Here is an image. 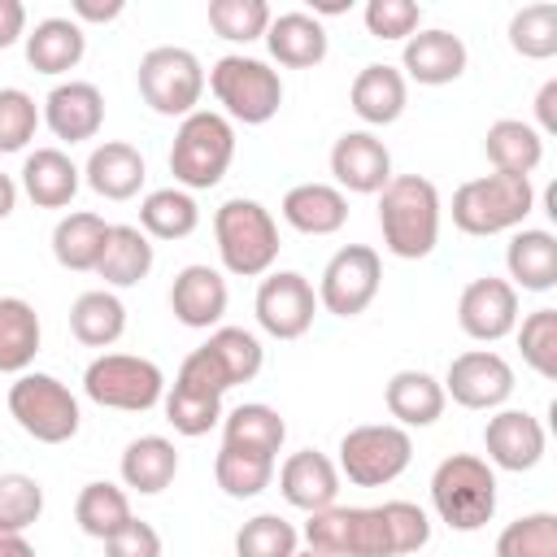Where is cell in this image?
<instances>
[{"label": "cell", "instance_id": "cell-26", "mask_svg": "<svg viewBox=\"0 0 557 557\" xmlns=\"http://www.w3.org/2000/svg\"><path fill=\"white\" fill-rule=\"evenodd\" d=\"M505 265L513 287L522 292H553L557 287V239L544 226H518L505 248Z\"/></svg>", "mask_w": 557, "mask_h": 557}, {"label": "cell", "instance_id": "cell-56", "mask_svg": "<svg viewBox=\"0 0 557 557\" xmlns=\"http://www.w3.org/2000/svg\"><path fill=\"white\" fill-rule=\"evenodd\" d=\"M13 209H17V183H13V178L0 170V222H4Z\"/></svg>", "mask_w": 557, "mask_h": 557}, {"label": "cell", "instance_id": "cell-52", "mask_svg": "<svg viewBox=\"0 0 557 557\" xmlns=\"http://www.w3.org/2000/svg\"><path fill=\"white\" fill-rule=\"evenodd\" d=\"M26 39V4L22 0H0V52Z\"/></svg>", "mask_w": 557, "mask_h": 557}, {"label": "cell", "instance_id": "cell-47", "mask_svg": "<svg viewBox=\"0 0 557 557\" xmlns=\"http://www.w3.org/2000/svg\"><path fill=\"white\" fill-rule=\"evenodd\" d=\"M518 331V348H522V361L540 374V379H557V309H535L522 318Z\"/></svg>", "mask_w": 557, "mask_h": 557}, {"label": "cell", "instance_id": "cell-39", "mask_svg": "<svg viewBox=\"0 0 557 557\" xmlns=\"http://www.w3.org/2000/svg\"><path fill=\"white\" fill-rule=\"evenodd\" d=\"M213 479L218 487L231 496V500H252L270 487L274 479V457L265 453H248V448H235V444H222L218 457H213Z\"/></svg>", "mask_w": 557, "mask_h": 557}, {"label": "cell", "instance_id": "cell-3", "mask_svg": "<svg viewBox=\"0 0 557 557\" xmlns=\"http://www.w3.org/2000/svg\"><path fill=\"white\" fill-rule=\"evenodd\" d=\"M213 239L226 274L257 278V274H270V265L278 261V222L261 200L231 196L226 205H218Z\"/></svg>", "mask_w": 557, "mask_h": 557}, {"label": "cell", "instance_id": "cell-16", "mask_svg": "<svg viewBox=\"0 0 557 557\" xmlns=\"http://www.w3.org/2000/svg\"><path fill=\"white\" fill-rule=\"evenodd\" d=\"M331 174L339 191L379 196L392 183V152L374 131H344L331 144Z\"/></svg>", "mask_w": 557, "mask_h": 557}, {"label": "cell", "instance_id": "cell-4", "mask_svg": "<svg viewBox=\"0 0 557 557\" xmlns=\"http://www.w3.org/2000/svg\"><path fill=\"white\" fill-rule=\"evenodd\" d=\"M431 505L453 531H479L496 513V470L474 453H453L431 474Z\"/></svg>", "mask_w": 557, "mask_h": 557}, {"label": "cell", "instance_id": "cell-2", "mask_svg": "<svg viewBox=\"0 0 557 557\" xmlns=\"http://www.w3.org/2000/svg\"><path fill=\"white\" fill-rule=\"evenodd\" d=\"M235 161V126L218 109H196L178 122L170 144V174L183 191H209Z\"/></svg>", "mask_w": 557, "mask_h": 557}, {"label": "cell", "instance_id": "cell-54", "mask_svg": "<svg viewBox=\"0 0 557 557\" xmlns=\"http://www.w3.org/2000/svg\"><path fill=\"white\" fill-rule=\"evenodd\" d=\"M122 9H126L122 0H104V4H100V0H74V4H70V13H74L78 26H83V22H113V17H122Z\"/></svg>", "mask_w": 557, "mask_h": 557}, {"label": "cell", "instance_id": "cell-55", "mask_svg": "<svg viewBox=\"0 0 557 557\" xmlns=\"http://www.w3.org/2000/svg\"><path fill=\"white\" fill-rule=\"evenodd\" d=\"M0 557H39V553H35V544H30L26 535L0 531Z\"/></svg>", "mask_w": 557, "mask_h": 557}, {"label": "cell", "instance_id": "cell-18", "mask_svg": "<svg viewBox=\"0 0 557 557\" xmlns=\"http://www.w3.org/2000/svg\"><path fill=\"white\" fill-rule=\"evenodd\" d=\"M466 44L461 35L444 30V26H431V30H413L400 48V74L405 83H422V87H444V83H457L466 74Z\"/></svg>", "mask_w": 557, "mask_h": 557}, {"label": "cell", "instance_id": "cell-32", "mask_svg": "<svg viewBox=\"0 0 557 557\" xmlns=\"http://www.w3.org/2000/svg\"><path fill=\"white\" fill-rule=\"evenodd\" d=\"M117 470H122V483H126L131 492L157 496V492H165V487L174 483V474H178V448H174L165 435H139V440H131V444L122 448Z\"/></svg>", "mask_w": 557, "mask_h": 557}, {"label": "cell", "instance_id": "cell-9", "mask_svg": "<svg viewBox=\"0 0 557 557\" xmlns=\"http://www.w3.org/2000/svg\"><path fill=\"white\" fill-rule=\"evenodd\" d=\"M135 83H139V96L152 113L161 117H187L200 109V96H205V65L191 48H174V44H161V48H148L139 57V70H135Z\"/></svg>", "mask_w": 557, "mask_h": 557}, {"label": "cell", "instance_id": "cell-31", "mask_svg": "<svg viewBox=\"0 0 557 557\" xmlns=\"http://www.w3.org/2000/svg\"><path fill=\"white\" fill-rule=\"evenodd\" d=\"M109 226L100 213L91 209H74L65 213L57 226H52V257L61 270H74V274H87L100 265V252H104V239H109Z\"/></svg>", "mask_w": 557, "mask_h": 557}, {"label": "cell", "instance_id": "cell-6", "mask_svg": "<svg viewBox=\"0 0 557 557\" xmlns=\"http://www.w3.org/2000/svg\"><path fill=\"white\" fill-rule=\"evenodd\" d=\"M213 100L222 104L226 122H244V126H265L278 104H283V78L278 70H270L257 57L244 52H226L213 61V70L205 74Z\"/></svg>", "mask_w": 557, "mask_h": 557}, {"label": "cell", "instance_id": "cell-27", "mask_svg": "<svg viewBox=\"0 0 557 557\" xmlns=\"http://www.w3.org/2000/svg\"><path fill=\"white\" fill-rule=\"evenodd\" d=\"M26 65L35 74H70L83 52H87V35L74 17H44L35 22V30H26Z\"/></svg>", "mask_w": 557, "mask_h": 557}, {"label": "cell", "instance_id": "cell-21", "mask_svg": "<svg viewBox=\"0 0 557 557\" xmlns=\"http://www.w3.org/2000/svg\"><path fill=\"white\" fill-rule=\"evenodd\" d=\"M348 104L366 126H392L409 104V83L396 65L370 61L357 70V78L348 87Z\"/></svg>", "mask_w": 557, "mask_h": 557}, {"label": "cell", "instance_id": "cell-43", "mask_svg": "<svg viewBox=\"0 0 557 557\" xmlns=\"http://www.w3.org/2000/svg\"><path fill=\"white\" fill-rule=\"evenodd\" d=\"M270 4L265 0H209V26L226 44H252L265 39L270 26Z\"/></svg>", "mask_w": 557, "mask_h": 557}, {"label": "cell", "instance_id": "cell-10", "mask_svg": "<svg viewBox=\"0 0 557 557\" xmlns=\"http://www.w3.org/2000/svg\"><path fill=\"white\" fill-rule=\"evenodd\" d=\"M83 392L100 409H122V413H144L161 405L165 396V374L157 361L135 357V352H100L83 370Z\"/></svg>", "mask_w": 557, "mask_h": 557}, {"label": "cell", "instance_id": "cell-48", "mask_svg": "<svg viewBox=\"0 0 557 557\" xmlns=\"http://www.w3.org/2000/svg\"><path fill=\"white\" fill-rule=\"evenodd\" d=\"M44 122L39 104L22 87H0V152H22Z\"/></svg>", "mask_w": 557, "mask_h": 557}, {"label": "cell", "instance_id": "cell-14", "mask_svg": "<svg viewBox=\"0 0 557 557\" xmlns=\"http://www.w3.org/2000/svg\"><path fill=\"white\" fill-rule=\"evenodd\" d=\"M440 387L461 409H500L513 396V366L492 348H470L448 361V374Z\"/></svg>", "mask_w": 557, "mask_h": 557}, {"label": "cell", "instance_id": "cell-50", "mask_svg": "<svg viewBox=\"0 0 557 557\" xmlns=\"http://www.w3.org/2000/svg\"><path fill=\"white\" fill-rule=\"evenodd\" d=\"M174 383H178V387H187V392H205V396H226V392H231L226 370L218 366V357H213L205 344H200V348H191V352L183 357V366H178Z\"/></svg>", "mask_w": 557, "mask_h": 557}, {"label": "cell", "instance_id": "cell-1", "mask_svg": "<svg viewBox=\"0 0 557 557\" xmlns=\"http://www.w3.org/2000/svg\"><path fill=\"white\" fill-rule=\"evenodd\" d=\"M440 191L422 174H392L379 191V231L383 248L400 261H422L440 244Z\"/></svg>", "mask_w": 557, "mask_h": 557}, {"label": "cell", "instance_id": "cell-57", "mask_svg": "<svg viewBox=\"0 0 557 557\" xmlns=\"http://www.w3.org/2000/svg\"><path fill=\"white\" fill-rule=\"evenodd\" d=\"M292 557H326V553H318V548H296Z\"/></svg>", "mask_w": 557, "mask_h": 557}, {"label": "cell", "instance_id": "cell-36", "mask_svg": "<svg viewBox=\"0 0 557 557\" xmlns=\"http://www.w3.org/2000/svg\"><path fill=\"white\" fill-rule=\"evenodd\" d=\"M70 331H74V339L87 344V348H109V344H117L122 331H126V305H122L113 292L91 287V292H83V296L70 305Z\"/></svg>", "mask_w": 557, "mask_h": 557}, {"label": "cell", "instance_id": "cell-15", "mask_svg": "<svg viewBox=\"0 0 557 557\" xmlns=\"http://www.w3.org/2000/svg\"><path fill=\"white\" fill-rule=\"evenodd\" d=\"M457 326L479 344L505 339L518 326V287L509 278H496V274L466 283L461 300H457Z\"/></svg>", "mask_w": 557, "mask_h": 557}, {"label": "cell", "instance_id": "cell-38", "mask_svg": "<svg viewBox=\"0 0 557 557\" xmlns=\"http://www.w3.org/2000/svg\"><path fill=\"white\" fill-rule=\"evenodd\" d=\"M131 518H135V513H131V496H126L117 483H109V479L87 483V487L78 492V500H74V522H78V531L91 535V540H100V544H104L109 535H117Z\"/></svg>", "mask_w": 557, "mask_h": 557}, {"label": "cell", "instance_id": "cell-20", "mask_svg": "<svg viewBox=\"0 0 557 557\" xmlns=\"http://www.w3.org/2000/svg\"><path fill=\"white\" fill-rule=\"evenodd\" d=\"M226 305H231V292H226L222 270H213V265H200V261L196 265H183L174 274V283H170V309L191 331L218 326L222 313H226Z\"/></svg>", "mask_w": 557, "mask_h": 557}, {"label": "cell", "instance_id": "cell-40", "mask_svg": "<svg viewBox=\"0 0 557 557\" xmlns=\"http://www.w3.org/2000/svg\"><path fill=\"white\" fill-rule=\"evenodd\" d=\"M205 348L218 357V366L226 370L231 387H235V383H252V379L261 374V366H265L261 339H257L252 331H244V326H213L209 339H205Z\"/></svg>", "mask_w": 557, "mask_h": 557}, {"label": "cell", "instance_id": "cell-37", "mask_svg": "<svg viewBox=\"0 0 557 557\" xmlns=\"http://www.w3.org/2000/svg\"><path fill=\"white\" fill-rule=\"evenodd\" d=\"M200 226V205L183 187H157L139 205V231L148 239H187Z\"/></svg>", "mask_w": 557, "mask_h": 557}, {"label": "cell", "instance_id": "cell-22", "mask_svg": "<svg viewBox=\"0 0 557 557\" xmlns=\"http://www.w3.org/2000/svg\"><path fill=\"white\" fill-rule=\"evenodd\" d=\"M278 492H283L287 505H296V509H305V513H318V509L335 505V496H339V470H335V461H331L326 453L300 448V453H292V457L283 461V470H278Z\"/></svg>", "mask_w": 557, "mask_h": 557}, {"label": "cell", "instance_id": "cell-29", "mask_svg": "<svg viewBox=\"0 0 557 557\" xmlns=\"http://www.w3.org/2000/svg\"><path fill=\"white\" fill-rule=\"evenodd\" d=\"M483 152H487L496 174L531 178L535 165L544 161V135L522 117H496L483 135Z\"/></svg>", "mask_w": 557, "mask_h": 557}, {"label": "cell", "instance_id": "cell-23", "mask_svg": "<svg viewBox=\"0 0 557 557\" xmlns=\"http://www.w3.org/2000/svg\"><path fill=\"white\" fill-rule=\"evenodd\" d=\"M265 48H270V57H274L278 65H287V70H313V65L326 61L331 39H326V26H322L313 13L292 9V13L270 17V26H265Z\"/></svg>", "mask_w": 557, "mask_h": 557}, {"label": "cell", "instance_id": "cell-30", "mask_svg": "<svg viewBox=\"0 0 557 557\" xmlns=\"http://www.w3.org/2000/svg\"><path fill=\"white\" fill-rule=\"evenodd\" d=\"M444 387L435 374L426 370H396L383 387V405L387 413L396 418V426H431L440 413H444Z\"/></svg>", "mask_w": 557, "mask_h": 557}, {"label": "cell", "instance_id": "cell-42", "mask_svg": "<svg viewBox=\"0 0 557 557\" xmlns=\"http://www.w3.org/2000/svg\"><path fill=\"white\" fill-rule=\"evenodd\" d=\"M496 557H557V513L535 509L496 535Z\"/></svg>", "mask_w": 557, "mask_h": 557}, {"label": "cell", "instance_id": "cell-34", "mask_svg": "<svg viewBox=\"0 0 557 557\" xmlns=\"http://www.w3.org/2000/svg\"><path fill=\"white\" fill-rule=\"evenodd\" d=\"M39 313L22 296H0V374H26L39 352Z\"/></svg>", "mask_w": 557, "mask_h": 557}, {"label": "cell", "instance_id": "cell-28", "mask_svg": "<svg viewBox=\"0 0 557 557\" xmlns=\"http://www.w3.org/2000/svg\"><path fill=\"white\" fill-rule=\"evenodd\" d=\"M78 183H83V170L61 148H35L22 161V191L39 209H65L78 196Z\"/></svg>", "mask_w": 557, "mask_h": 557}, {"label": "cell", "instance_id": "cell-53", "mask_svg": "<svg viewBox=\"0 0 557 557\" xmlns=\"http://www.w3.org/2000/svg\"><path fill=\"white\" fill-rule=\"evenodd\" d=\"M535 131L540 135H557V78H548L540 91H535Z\"/></svg>", "mask_w": 557, "mask_h": 557}, {"label": "cell", "instance_id": "cell-17", "mask_svg": "<svg viewBox=\"0 0 557 557\" xmlns=\"http://www.w3.org/2000/svg\"><path fill=\"white\" fill-rule=\"evenodd\" d=\"M483 448H487V466L496 470L509 474L535 470L544 457V426L527 409H496L483 426Z\"/></svg>", "mask_w": 557, "mask_h": 557}, {"label": "cell", "instance_id": "cell-51", "mask_svg": "<svg viewBox=\"0 0 557 557\" xmlns=\"http://www.w3.org/2000/svg\"><path fill=\"white\" fill-rule=\"evenodd\" d=\"M104 557H161V535H157V527L131 518L117 535L104 540Z\"/></svg>", "mask_w": 557, "mask_h": 557}, {"label": "cell", "instance_id": "cell-45", "mask_svg": "<svg viewBox=\"0 0 557 557\" xmlns=\"http://www.w3.org/2000/svg\"><path fill=\"white\" fill-rule=\"evenodd\" d=\"M44 513V483L35 474L9 470L0 474V531L26 535Z\"/></svg>", "mask_w": 557, "mask_h": 557}, {"label": "cell", "instance_id": "cell-24", "mask_svg": "<svg viewBox=\"0 0 557 557\" xmlns=\"http://www.w3.org/2000/svg\"><path fill=\"white\" fill-rule=\"evenodd\" d=\"M144 174L148 170H144L139 148L135 144H122V139L96 144L91 157H87V165H83V183L96 196H104V200H131V196H139Z\"/></svg>", "mask_w": 557, "mask_h": 557}, {"label": "cell", "instance_id": "cell-49", "mask_svg": "<svg viewBox=\"0 0 557 557\" xmlns=\"http://www.w3.org/2000/svg\"><path fill=\"white\" fill-rule=\"evenodd\" d=\"M361 17L374 39H409L422 30V9L413 0H366Z\"/></svg>", "mask_w": 557, "mask_h": 557}, {"label": "cell", "instance_id": "cell-12", "mask_svg": "<svg viewBox=\"0 0 557 557\" xmlns=\"http://www.w3.org/2000/svg\"><path fill=\"white\" fill-rule=\"evenodd\" d=\"M379 283H383L379 252L370 244H344L318 278V305L335 318H357L379 296Z\"/></svg>", "mask_w": 557, "mask_h": 557}, {"label": "cell", "instance_id": "cell-8", "mask_svg": "<svg viewBox=\"0 0 557 557\" xmlns=\"http://www.w3.org/2000/svg\"><path fill=\"white\" fill-rule=\"evenodd\" d=\"M9 413L39 444H65L83 426L78 396L57 374H39V370H26V374L13 379V387H9Z\"/></svg>", "mask_w": 557, "mask_h": 557}, {"label": "cell", "instance_id": "cell-41", "mask_svg": "<svg viewBox=\"0 0 557 557\" xmlns=\"http://www.w3.org/2000/svg\"><path fill=\"white\" fill-rule=\"evenodd\" d=\"M509 48L527 61H548L557 57V4H522L509 17Z\"/></svg>", "mask_w": 557, "mask_h": 557}, {"label": "cell", "instance_id": "cell-13", "mask_svg": "<svg viewBox=\"0 0 557 557\" xmlns=\"http://www.w3.org/2000/svg\"><path fill=\"white\" fill-rule=\"evenodd\" d=\"M257 322L265 335L274 339H300L309 326H313V313H318V292L305 274L296 270H274L261 278L257 287Z\"/></svg>", "mask_w": 557, "mask_h": 557}, {"label": "cell", "instance_id": "cell-44", "mask_svg": "<svg viewBox=\"0 0 557 557\" xmlns=\"http://www.w3.org/2000/svg\"><path fill=\"white\" fill-rule=\"evenodd\" d=\"M300 531L283 513H257L235 531V557H292Z\"/></svg>", "mask_w": 557, "mask_h": 557}, {"label": "cell", "instance_id": "cell-35", "mask_svg": "<svg viewBox=\"0 0 557 557\" xmlns=\"http://www.w3.org/2000/svg\"><path fill=\"white\" fill-rule=\"evenodd\" d=\"M283 440H287V422H283V413L274 405L248 400V405H235L231 413H222V444L278 457Z\"/></svg>", "mask_w": 557, "mask_h": 557}, {"label": "cell", "instance_id": "cell-33", "mask_svg": "<svg viewBox=\"0 0 557 557\" xmlns=\"http://www.w3.org/2000/svg\"><path fill=\"white\" fill-rule=\"evenodd\" d=\"M157 252H152V239L139 231V226H126V222H113L109 226V239H104V252H100V265L96 274L109 283V287H135L148 278Z\"/></svg>", "mask_w": 557, "mask_h": 557}, {"label": "cell", "instance_id": "cell-7", "mask_svg": "<svg viewBox=\"0 0 557 557\" xmlns=\"http://www.w3.org/2000/svg\"><path fill=\"white\" fill-rule=\"evenodd\" d=\"M535 209L531 178L518 174H483L453 191V226L466 235H500L518 231Z\"/></svg>", "mask_w": 557, "mask_h": 557}, {"label": "cell", "instance_id": "cell-19", "mask_svg": "<svg viewBox=\"0 0 557 557\" xmlns=\"http://www.w3.org/2000/svg\"><path fill=\"white\" fill-rule=\"evenodd\" d=\"M44 122L57 139L65 144H83V139H96L100 126H104V96L96 83L87 78H70V83H57L48 96H44Z\"/></svg>", "mask_w": 557, "mask_h": 557}, {"label": "cell", "instance_id": "cell-25", "mask_svg": "<svg viewBox=\"0 0 557 557\" xmlns=\"http://www.w3.org/2000/svg\"><path fill=\"white\" fill-rule=\"evenodd\" d=\"M283 222L300 235H335L348 222V196L335 183H296L283 196Z\"/></svg>", "mask_w": 557, "mask_h": 557}, {"label": "cell", "instance_id": "cell-46", "mask_svg": "<svg viewBox=\"0 0 557 557\" xmlns=\"http://www.w3.org/2000/svg\"><path fill=\"white\" fill-rule=\"evenodd\" d=\"M161 405H165V422H170L178 435H187V440L209 435V431L222 422V396L187 392V387H178V383L161 396Z\"/></svg>", "mask_w": 557, "mask_h": 557}, {"label": "cell", "instance_id": "cell-11", "mask_svg": "<svg viewBox=\"0 0 557 557\" xmlns=\"http://www.w3.org/2000/svg\"><path fill=\"white\" fill-rule=\"evenodd\" d=\"M409 461H413V440H409L405 426L366 422V426L344 431L335 470L357 487H383V483L400 479L409 470Z\"/></svg>", "mask_w": 557, "mask_h": 557}, {"label": "cell", "instance_id": "cell-5", "mask_svg": "<svg viewBox=\"0 0 557 557\" xmlns=\"http://www.w3.org/2000/svg\"><path fill=\"white\" fill-rule=\"evenodd\" d=\"M305 544L326 557H400L387 505H326L309 513Z\"/></svg>", "mask_w": 557, "mask_h": 557}]
</instances>
